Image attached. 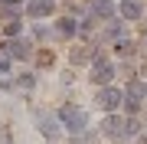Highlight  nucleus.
I'll use <instances>...</instances> for the list:
<instances>
[{
  "label": "nucleus",
  "instance_id": "1",
  "mask_svg": "<svg viewBox=\"0 0 147 144\" xmlns=\"http://www.w3.org/2000/svg\"><path fill=\"white\" fill-rule=\"evenodd\" d=\"M59 121L65 124V131L82 134V131H85V124H88V115H85L82 108H75V105H65L62 112H59Z\"/></svg>",
  "mask_w": 147,
  "mask_h": 144
},
{
  "label": "nucleus",
  "instance_id": "2",
  "mask_svg": "<svg viewBox=\"0 0 147 144\" xmlns=\"http://www.w3.org/2000/svg\"><path fill=\"white\" fill-rule=\"evenodd\" d=\"M88 75H92V82H95V85H101V89H105L108 82L115 79V66H111L105 56H95V59H92V72H88Z\"/></svg>",
  "mask_w": 147,
  "mask_h": 144
},
{
  "label": "nucleus",
  "instance_id": "3",
  "mask_svg": "<svg viewBox=\"0 0 147 144\" xmlns=\"http://www.w3.org/2000/svg\"><path fill=\"white\" fill-rule=\"evenodd\" d=\"M101 131L108 134V138H115V141H121V138H127V121L124 118H118L115 112H111L105 121H101Z\"/></svg>",
  "mask_w": 147,
  "mask_h": 144
},
{
  "label": "nucleus",
  "instance_id": "4",
  "mask_svg": "<svg viewBox=\"0 0 147 144\" xmlns=\"http://www.w3.org/2000/svg\"><path fill=\"white\" fill-rule=\"evenodd\" d=\"M124 98H127V101H124L127 112H137V108H141V101L147 98V85H144L141 79H131V85H127V95H124Z\"/></svg>",
  "mask_w": 147,
  "mask_h": 144
},
{
  "label": "nucleus",
  "instance_id": "5",
  "mask_svg": "<svg viewBox=\"0 0 147 144\" xmlns=\"http://www.w3.org/2000/svg\"><path fill=\"white\" fill-rule=\"evenodd\" d=\"M121 101H124V95H121L118 89H111V85H105V89L98 92V105L105 108V112H118Z\"/></svg>",
  "mask_w": 147,
  "mask_h": 144
},
{
  "label": "nucleus",
  "instance_id": "6",
  "mask_svg": "<svg viewBox=\"0 0 147 144\" xmlns=\"http://www.w3.org/2000/svg\"><path fill=\"white\" fill-rule=\"evenodd\" d=\"M88 16L92 20H115V3L111 0H92L88 3Z\"/></svg>",
  "mask_w": 147,
  "mask_h": 144
},
{
  "label": "nucleus",
  "instance_id": "7",
  "mask_svg": "<svg viewBox=\"0 0 147 144\" xmlns=\"http://www.w3.org/2000/svg\"><path fill=\"white\" fill-rule=\"evenodd\" d=\"M118 10H121V20H141L144 3L141 0H118Z\"/></svg>",
  "mask_w": 147,
  "mask_h": 144
},
{
  "label": "nucleus",
  "instance_id": "8",
  "mask_svg": "<svg viewBox=\"0 0 147 144\" xmlns=\"http://www.w3.org/2000/svg\"><path fill=\"white\" fill-rule=\"evenodd\" d=\"M53 0H30V3H26V13L33 16V20H39V16H49V13H53Z\"/></svg>",
  "mask_w": 147,
  "mask_h": 144
},
{
  "label": "nucleus",
  "instance_id": "9",
  "mask_svg": "<svg viewBox=\"0 0 147 144\" xmlns=\"http://www.w3.org/2000/svg\"><path fill=\"white\" fill-rule=\"evenodd\" d=\"M39 131L46 134L49 141L59 138V118H53V115H39Z\"/></svg>",
  "mask_w": 147,
  "mask_h": 144
},
{
  "label": "nucleus",
  "instance_id": "10",
  "mask_svg": "<svg viewBox=\"0 0 147 144\" xmlns=\"http://www.w3.org/2000/svg\"><path fill=\"white\" fill-rule=\"evenodd\" d=\"M7 53L16 56V59H30V43H26V39H13V43L7 46Z\"/></svg>",
  "mask_w": 147,
  "mask_h": 144
},
{
  "label": "nucleus",
  "instance_id": "11",
  "mask_svg": "<svg viewBox=\"0 0 147 144\" xmlns=\"http://www.w3.org/2000/svg\"><path fill=\"white\" fill-rule=\"evenodd\" d=\"M75 30H79V26H75V20H72V16H65V20H59V33H62V36H72Z\"/></svg>",
  "mask_w": 147,
  "mask_h": 144
},
{
  "label": "nucleus",
  "instance_id": "12",
  "mask_svg": "<svg viewBox=\"0 0 147 144\" xmlns=\"http://www.w3.org/2000/svg\"><path fill=\"white\" fill-rule=\"evenodd\" d=\"M108 39H124L121 36V23H115V20L108 23Z\"/></svg>",
  "mask_w": 147,
  "mask_h": 144
},
{
  "label": "nucleus",
  "instance_id": "13",
  "mask_svg": "<svg viewBox=\"0 0 147 144\" xmlns=\"http://www.w3.org/2000/svg\"><path fill=\"white\" fill-rule=\"evenodd\" d=\"M85 59H95L88 49H75V53H72V62H85Z\"/></svg>",
  "mask_w": 147,
  "mask_h": 144
},
{
  "label": "nucleus",
  "instance_id": "14",
  "mask_svg": "<svg viewBox=\"0 0 147 144\" xmlns=\"http://www.w3.org/2000/svg\"><path fill=\"white\" fill-rule=\"evenodd\" d=\"M115 49H118L121 56H127V53H131V39H118V46H115Z\"/></svg>",
  "mask_w": 147,
  "mask_h": 144
},
{
  "label": "nucleus",
  "instance_id": "15",
  "mask_svg": "<svg viewBox=\"0 0 147 144\" xmlns=\"http://www.w3.org/2000/svg\"><path fill=\"white\" fill-rule=\"evenodd\" d=\"M0 72H10V56L0 53Z\"/></svg>",
  "mask_w": 147,
  "mask_h": 144
},
{
  "label": "nucleus",
  "instance_id": "16",
  "mask_svg": "<svg viewBox=\"0 0 147 144\" xmlns=\"http://www.w3.org/2000/svg\"><path fill=\"white\" fill-rule=\"evenodd\" d=\"M137 131H141V124H137L134 118H127V134H137Z\"/></svg>",
  "mask_w": 147,
  "mask_h": 144
},
{
  "label": "nucleus",
  "instance_id": "17",
  "mask_svg": "<svg viewBox=\"0 0 147 144\" xmlns=\"http://www.w3.org/2000/svg\"><path fill=\"white\" fill-rule=\"evenodd\" d=\"M7 33H10V36H13V33H20V20H10V23H7Z\"/></svg>",
  "mask_w": 147,
  "mask_h": 144
},
{
  "label": "nucleus",
  "instance_id": "18",
  "mask_svg": "<svg viewBox=\"0 0 147 144\" xmlns=\"http://www.w3.org/2000/svg\"><path fill=\"white\" fill-rule=\"evenodd\" d=\"M20 89H33V75H23V79H20Z\"/></svg>",
  "mask_w": 147,
  "mask_h": 144
},
{
  "label": "nucleus",
  "instance_id": "19",
  "mask_svg": "<svg viewBox=\"0 0 147 144\" xmlns=\"http://www.w3.org/2000/svg\"><path fill=\"white\" fill-rule=\"evenodd\" d=\"M144 43H147V39H144Z\"/></svg>",
  "mask_w": 147,
  "mask_h": 144
},
{
  "label": "nucleus",
  "instance_id": "20",
  "mask_svg": "<svg viewBox=\"0 0 147 144\" xmlns=\"http://www.w3.org/2000/svg\"><path fill=\"white\" fill-rule=\"evenodd\" d=\"M144 144H147V141H144Z\"/></svg>",
  "mask_w": 147,
  "mask_h": 144
}]
</instances>
